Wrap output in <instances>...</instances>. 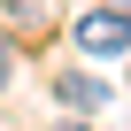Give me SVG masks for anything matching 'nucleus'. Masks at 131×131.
<instances>
[{"label": "nucleus", "instance_id": "1", "mask_svg": "<svg viewBox=\"0 0 131 131\" xmlns=\"http://www.w3.org/2000/svg\"><path fill=\"white\" fill-rule=\"evenodd\" d=\"M70 39H77L85 54H123V46H131V8H85V16L70 23Z\"/></svg>", "mask_w": 131, "mask_h": 131}, {"label": "nucleus", "instance_id": "2", "mask_svg": "<svg viewBox=\"0 0 131 131\" xmlns=\"http://www.w3.org/2000/svg\"><path fill=\"white\" fill-rule=\"evenodd\" d=\"M54 93H62V108H100V100H108V85H100L93 70H62Z\"/></svg>", "mask_w": 131, "mask_h": 131}, {"label": "nucleus", "instance_id": "3", "mask_svg": "<svg viewBox=\"0 0 131 131\" xmlns=\"http://www.w3.org/2000/svg\"><path fill=\"white\" fill-rule=\"evenodd\" d=\"M8 31H16V39H39V31H46L39 0H16V8H8Z\"/></svg>", "mask_w": 131, "mask_h": 131}, {"label": "nucleus", "instance_id": "4", "mask_svg": "<svg viewBox=\"0 0 131 131\" xmlns=\"http://www.w3.org/2000/svg\"><path fill=\"white\" fill-rule=\"evenodd\" d=\"M8 70H16V54H8V46H0V85H8Z\"/></svg>", "mask_w": 131, "mask_h": 131}]
</instances>
